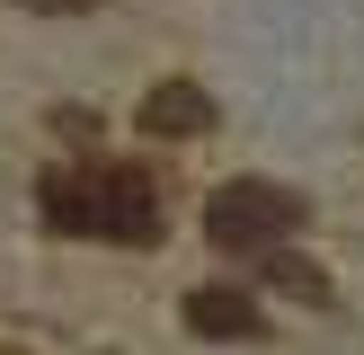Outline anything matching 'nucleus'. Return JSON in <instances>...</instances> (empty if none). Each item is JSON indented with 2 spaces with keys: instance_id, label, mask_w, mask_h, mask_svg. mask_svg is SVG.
<instances>
[{
  "instance_id": "20e7f679",
  "label": "nucleus",
  "mask_w": 364,
  "mask_h": 355,
  "mask_svg": "<svg viewBox=\"0 0 364 355\" xmlns=\"http://www.w3.org/2000/svg\"><path fill=\"white\" fill-rule=\"evenodd\" d=\"M187 329L196 337H223V346H249L267 320H258V302H249L240 284H196V293H187Z\"/></svg>"
},
{
  "instance_id": "7ed1b4c3",
  "label": "nucleus",
  "mask_w": 364,
  "mask_h": 355,
  "mask_svg": "<svg viewBox=\"0 0 364 355\" xmlns=\"http://www.w3.org/2000/svg\"><path fill=\"white\" fill-rule=\"evenodd\" d=\"M142 133H160V142H187V133H213V89L205 80H160L151 98H142Z\"/></svg>"
},
{
  "instance_id": "0eeeda50",
  "label": "nucleus",
  "mask_w": 364,
  "mask_h": 355,
  "mask_svg": "<svg viewBox=\"0 0 364 355\" xmlns=\"http://www.w3.org/2000/svg\"><path fill=\"white\" fill-rule=\"evenodd\" d=\"M0 355H18V346H0Z\"/></svg>"
},
{
  "instance_id": "f03ea898",
  "label": "nucleus",
  "mask_w": 364,
  "mask_h": 355,
  "mask_svg": "<svg viewBox=\"0 0 364 355\" xmlns=\"http://www.w3.org/2000/svg\"><path fill=\"white\" fill-rule=\"evenodd\" d=\"M302 231V195L276 187V178H231V187L205 195V240L240 248V258H267V248H294Z\"/></svg>"
},
{
  "instance_id": "39448f33",
  "label": "nucleus",
  "mask_w": 364,
  "mask_h": 355,
  "mask_svg": "<svg viewBox=\"0 0 364 355\" xmlns=\"http://www.w3.org/2000/svg\"><path fill=\"white\" fill-rule=\"evenodd\" d=\"M258 275H267V293H294L302 311H338V284H329V266H311L302 248H267V258H258Z\"/></svg>"
},
{
  "instance_id": "f257e3e1",
  "label": "nucleus",
  "mask_w": 364,
  "mask_h": 355,
  "mask_svg": "<svg viewBox=\"0 0 364 355\" xmlns=\"http://www.w3.org/2000/svg\"><path fill=\"white\" fill-rule=\"evenodd\" d=\"M36 213L63 240H116V248L160 240V187L142 169H53L36 187Z\"/></svg>"
},
{
  "instance_id": "423d86ee",
  "label": "nucleus",
  "mask_w": 364,
  "mask_h": 355,
  "mask_svg": "<svg viewBox=\"0 0 364 355\" xmlns=\"http://www.w3.org/2000/svg\"><path fill=\"white\" fill-rule=\"evenodd\" d=\"M18 9H45V18H80V9H98V0H18Z\"/></svg>"
}]
</instances>
